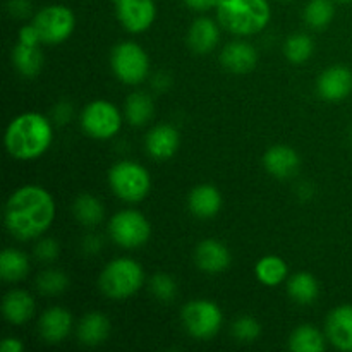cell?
I'll list each match as a JSON object with an SVG mask.
<instances>
[{
    "mask_svg": "<svg viewBox=\"0 0 352 352\" xmlns=\"http://www.w3.org/2000/svg\"><path fill=\"white\" fill-rule=\"evenodd\" d=\"M57 215V205L50 191L38 184L17 188L6 205L7 232L17 241L40 239Z\"/></svg>",
    "mask_w": 352,
    "mask_h": 352,
    "instance_id": "obj_1",
    "label": "cell"
},
{
    "mask_svg": "<svg viewBox=\"0 0 352 352\" xmlns=\"http://www.w3.org/2000/svg\"><path fill=\"white\" fill-rule=\"evenodd\" d=\"M3 143L14 160H36L54 143V127L40 112H23L9 122Z\"/></svg>",
    "mask_w": 352,
    "mask_h": 352,
    "instance_id": "obj_2",
    "label": "cell"
},
{
    "mask_svg": "<svg viewBox=\"0 0 352 352\" xmlns=\"http://www.w3.org/2000/svg\"><path fill=\"white\" fill-rule=\"evenodd\" d=\"M215 10L220 26L236 36L261 33L272 19L268 0H220Z\"/></svg>",
    "mask_w": 352,
    "mask_h": 352,
    "instance_id": "obj_3",
    "label": "cell"
},
{
    "mask_svg": "<svg viewBox=\"0 0 352 352\" xmlns=\"http://www.w3.org/2000/svg\"><path fill=\"white\" fill-rule=\"evenodd\" d=\"M143 284L144 270L133 258H116L105 265L98 278L100 291L112 301L133 298Z\"/></svg>",
    "mask_w": 352,
    "mask_h": 352,
    "instance_id": "obj_4",
    "label": "cell"
},
{
    "mask_svg": "<svg viewBox=\"0 0 352 352\" xmlns=\"http://www.w3.org/2000/svg\"><path fill=\"white\" fill-rule=\"evenodd\" d=\"M107 181H109L113 195L129 205L143 201L151 191L150 172L143 165L133 160H122L113 164L107 175Z\"/></svg>",
    "mask_w": 352,
    "mask_h": 352,
    "instance_id": "obj_5",
    "label": "cell"
},
{
    "mask_svg": "<svg viewBox=\"0 0 352 352\" xmlns=\"http://www.w3.org/2000/svg\"><path fill=\"white\" fill-rule=\"evenodd\" d=\"M110 67L120 82L136 86L150 74V57L136 41H120L110 54Z\"/></svg>",
    "mask_w": 352,
    "mask_h": 352,
    "instance_id": "obj_6",
    "label": "cell"
},
{
    "mask_svg": "<svg viewBox=\"0 0 352 352\" xmlns=\"http://www.w3.org/2000/svg\"><path fill=\"white\" fill-rule=\"evenodd\" d=\"M181 320L186 332L192 339L210 340L222 329L223 315L217 302L208 299H195L182 308Z\"/></svg>",
    "mask_w": 352,
    "mask_h": 352,
    "instance_id": "obj_7",
    "label": "cell"
},
{
    "mask_svg": "<svg viewBox=\"0 0 352 352\" xmlns=\"http://www.w3.org/2000/svg\"><path fill=\"white\" fill-rule=\"evenodd\" d=\"M122 122L120 110L109 100H93L81 112L82 131L93 140H112L120 133Z\"/></svg>",
    "mask_w": 352,
    "mask_h": 352,
    "instance_id": "obj_8",
    "label": "cell"
},
{
    "mask_svg": "<svg viewBox=\"0 0 352 352\" xmlns=\"http://www.w3.org/2000/svg\"><path fill=\"white\" fill-rule=\"evenodd\" d=\"M109 234L117 246L124 250H138L150 241L151 223L138 210H122L110 219Z\"/></svg>",
    "mask_w": 352,
    "mask_h": 352,
    "instance_id": "obj_9",
    "label": "cell"
},
{
    "mask_svg": "<svg viewBox=\"0 0 352 352\" xmlns=\"http://www.w3.org/2000/svg\"><path fill=\"white\" fill-rule=\"evenodd\" d=\"M31 23L40 31L41 43L58 45L72 34L76 28V17L67 6L52 3L38 10Z\"/></svg>",
    "mask_w": 352,
    "mask_h": 352,
    "instance_id": "obj_10",
    "label": "cell"
},
{
    "mask_svg": "<svg viewBox=\"0 0 352 352\" xmlns=\"http://www.w3.org/2000/svg\"><path fill=\"white\" fill-rule=\"evenodd\" d=\"M117 19L129 33H144L157 17L155 0H120L116 3Z\"/></svg>",
    "mask_w": 352,
    "mask_h": 352,
    "instance_id": "obj_11",
    "label": "cell"
},
{
    "mask_svg": "<svg viewBox=\"0 0 352 352\" xmlns=\"http://www.w3.org/2000/svg\"><path fill=\"white\" fill-rule=\"evenodd\" d=\"M195 263L201 272L208 275L223 274L232 263V254L229 248L219 239L199 241L195 250Z\"/></svg>",
    "mask_w": 352,
    "mask_h": 352,
    "instance_id": "obj_12",
    "label": "cell"
},
{
    "mask_svg": "<svg viewBox=\"0 0 352 352\" xmlns=\"http://www.w3.org/2000/svg\"><path fill=\"white\" fill-rule=\"evenodd\" d=\"M316 91L327 102H340L352 93V71L346 65H332L316 79Z\"/></svg>",
    "mask_w": 352,
    "mask_h": 352,
    "instance_id": "obj_13",
    "label": "cell"
},
{
    "mask_svg": "<svg viewBox=\"0 0 352 352\" xmlns=\"http://www.w3.org/2000/svg\"><path fill=\"white\" fill-rule=\"evenodd\" d=\"M74 320L69 309L62 306H52L41 313L38 320V333L47 344H60L71 333Z\"/></svg>",
    "mask_w": 352,
    "mask_h": 352,
    "instance_id": "obj_14",
    "label": "cell"
},
{
    "mask_svg": "<svg viewBox=\"0 0 352 352\" xmlns=\"http://www.w3.org/2000/svg\"><path fill=\"white\" fill-rule=\"evenodd\" d=\"M325 336L336 349L352 352V305H340L329 313Z\"/></svg>",
    "mask_w": 352,
    "mask_h": 352,
    "instance_id": "obj_15",
    "label": "cell"
},
{
    "mask_svg": "<svg viewBox=\"0 0 352 352\" xmlns=\"http://www.w3.org/2000/svg\"><path fill=\"white\" fill-rule=\"evenodd\" d=\"M146 153L155 160H168L181 146V134L172 124H158L144 138Z\"/></svg>",
    "mask_w": 352,
    "mask_h": 352,
    "instance_id": "obj_16",
    "label": "cell"
},
{
    "mask_svg": "<svg viewBox=\"0 0 352 352\" xmlns=\"http://www.w3.org/2000/svg\"><path fill=\"white\" fill-rule=\"evenodd\" d=\"M220 64L232 74H248L258 64V50L244 40L227 43L220 52Z\"/></svg>",
    "mask_w": 352,
    "mask_h": 352,
    "instance_id": "obj_17",
    "label": "cell"
},
{
    "mask_svg": "<svg viewBox=\"0 0 352 352\" xmlns=\"http://www.w3.org/2000/svg\"><path fill=\"white\" fill-rule=\"evenodd\" d=\"M263 167L272 177L275 179H291L301 167V158L294 148L287 144H275L267 150L263 155Z\"/></svg>",
    "mask_w": 352,
    "mask_h": 352,
    "instance_id": "obj_18",
    "label": "cell"
},
{
    "mask_svg": "<svg viewBox=\"0 0 352 352\" xmlns=\"http://www.w3.org/2000/svg\"><path fill=\"white\" fill-rule=\"evenodd\" d=\"M222 192L213 184H198L188 195L189 212L199 220L215 219L222 210Z\"/></svg>",
    "mask_w": 352,
    "mask_h": 352,
    "instance_id": "obj_19",
    "label": "cell"
},
{
    "mask_svg": "<svg viewBox=\"0 0 352 352\" xmlns=\"http://www.w3.org/2000/svg\"><path fill=\"white\" fill-rule=\"evenodd\" d=\"M220 41V23L210 17H198L188 30V47L195 54H212Z\"/></svg>",
    "mask_w": 352,
    "mask_h": 352,
    "instance_id": "obj_20",
    "label": "cell"
},
{
    "mask_svg": "<svg viewBox=\"0 0 352 352\" xmlns=\"http://www.w3.org/2000/svg\"><path fill=\"white\" fill-rule=\"evenodd\" d=\"M36 311V302L33 296L23 289H12L6 294L2 301L3 318L12 325H24L33 318Z\"/></svg>",
    "mask_w": 352,
    "mask_h": 352,
    "instance_id": "obj_21",
    "label": "cell"
},
{
    "mask_svg": "<svg viewBox=\"0 0 352 352\" xmlns=\"http://www.w3.org/2000/svg\"><path fill=\"white\" fill-rule=\"evenodd\" d=\"M110 330H112L110 320L103 313L89 311L79 320L76 327V336L79 342L85 346H100L109 339Z\"/></svg>",
    "mask_w": 352,
    "mask_h": 352,
    "instance_id": "obj_22",
    "label": "cell"
},
{
    "mask_svg": "<svg viewBox=\"0 0 352 352\" xmlns=\"http://www.w3.org/2000/svg\"><path fill=\"white\" fill-rule=\"evenodd\" d=\"M43 62L45 57L40 45L33 47V45H24L17 41L16 47L12 48V64L23 78H36L43 69Z\"/></svg>",
    "mask_w": 352,
    "mask_h": 352,
    "instance_id": "obj_23",
    "label": "cell"
},
{
    "mask_svg": "<svg viewBox=\"0 0 352 352\" xmlns=\"http://www.w3.org/2000/svg\"><path fill=\"white\" fill-rule=\"evenodd\" d=\"M254 275H256L258 282L267 287H277V285L284 284L289 278V265L285 260L275 254H267V256L260 258L254 265Z\"/></svg>",
    "mask_w": 352,
    "mask_h": 352,
    "instance_id": "obj_24",
    "label": "cell"
},
{
    "mask_svg": "<svg viewBox=\"0 0 352 352\" xmlns=\"http://www.w3.org/2000/svg\"><path fill=\"white\" fill-rule=\"evenodd\" d=\"M287 294L298 305H313L320 296V284L315 275L308 272H298L287 278Z\"/></svg>",
    "mask_w": 352,
    "mask_h": 352,
    "instance_id": "obj_25",
    "label": "cell"
},
{
    "mask_svg": "<svg viewBox=\"0 0 352 352\" xmlns=\"http://www.w3.org/2000/svg\"><path fill=\"white\" fill-rule=\"evenodd\" d=\"M327 336L313 325H299L289 337V349L294 352H323L327 349Z\"/></svg>",
    "mask_w": 352,
    "mask_h": 352,
    "instance_id": "obj_26",
    "label": "cell"
},
{
    "mask_svg": "<svg viewBox=\"0 0 352 352\" xmlns=\"http://www.w3.org/2000/svg\"><path fill=\"white\" fill-rule=\"evenodd\" d=\"M30 274V258L26 253L7 248L0 254V277L6 282H19Z\"/></svg>",
    "mask_w": 352,
    "mask_h": 352,
    "instance_id": "obj_27",
    "label": "cell"
},
{
    "mask_svg": "<svg viewBox=\"0 0 352 352\" xmlns=\"http://www.w3.org/2000/svg\"><path fill=\"white\" fill-rule=\"evenodd\" d=\"M155 113L153 100L148 93L134 91L127 96L126 105H124V116L131 126H144L151 120Z\"/></svg>",
    "mask_w": 352,
    "mask_h": 352,
    "instance_id": "obj_28",
    "label": "cell"
},
{
    "mask_svg": "<svg viewBox=\"0 0 352 352\" xmlns=\"http://www.w3.org/2000/svg\"><path fill=\"white\" fill-rule=\"evenodd\" d=\"M72 213H74L76 220H78L81 226L86 227H95L105 217V208H103L102 201H100L96 196L88 195H79L74 199V205H72Z\"/></svg>",
    "mask_w": 352,
    "mask_h": 352,
    "instance_id": "obj_29",
    "label": "cell"
},
{
    "mask_svg": "<svg viewBox=\"0 0 352 352\" xmlns=\"http://www.w3.org/2000/svg\"><path fill=\"white\" fill-rule=\"evenodd\" d=\"M284 55L291 64L301 65L311 58L313 52H315V41L309 34L306 33H294L287 36L284 41Z\"/></svg>",
    "mask_w": 352,
    "mask_h": 352,
    "instance_id": "obj_30",
    "label": "cell"
},
{
    "mask_svg": "<svg viewBox=\"0 0 352 352\" xmlns=\"http://www.w3.org/2000/svg\"><path fill=\"white\" fill-rule=\"evenodd\" d=\"M336 16L333 0H309L305 7V23L311 30H325Z\"/></svg>",
    "mask_w": 352,
    "mask_h": 352,
    "instance_id": "obj_31",
    "label": "cell"
},
{
    "mask_svg": "<svg viewBox=\"0 0 352 352\" xmlns=\"http://www.w3.org/2000/svg\"><path fill=\"white\" fill-rule=\"evenodd\" d=\"M69 287V277L62 270L48 268L43 270L36 278V289L45 296L62 294Z\"/></svg>",
    "mask_w": 352,
    "mask_h": 352,
    "instance_id": "obj_32",
    "label": "cell"
},
{
    "mask_svg": "<svg viewBox=\"0 0 352 352\" xmlns=\"http://www.w3.org/2000/svg\"><path fill=\"white\" fill-rule=\"evenodd\" d=\"M150 292L162 302H172L177 298L179 285L172 275L158 272L150 278Z\"/></svg>",
    "mask_w": 352,
    "mask_h": 352,
    "instance_id": "obj_33",
    "label": "cell"
},
{
    "mask_svg": "<svg viewBox=\"0 0 352 352\" xmlns=\"http://www.w3.org/2000/svg\"><path fill=\"white\" fill-rule=\"evenodd\" d=\"M230 332H232L234 339L239 340V342H254L261 336V323L253 316H239L232 323Z\"/></svg>",
    "mask_w": 352,
    "mask_h": 352,
    "instance_id": "obj_34",
    "label": "cell"
},
{
    "mask_svg": "<svg viewBox=\"0 0 352 352\" xmlns=\"http://www.w3.org/2000/svg\"><path fill=\"white\" fill-rule=\"evenodd\" d=\"M34 256L43 263H52L58 258V244L54 239H41L34 246Z\"/></svg>",
    "mask_w": 352,
    "mask_h": 352,
    "instance_id": "obj_35",
    "label": "cell"
},
{
    "mask_svg": "<svg viewBox=\"0 0 352 352\" xmlns=\"http://www.w3.org/2000/svg\"><path fill=\"white\" fill-rule=\"evenodd\" d=\"M19 43L33 45V47H36V45L41 43L40 31H38V28L34 26L33 23L24 24V26H21V30H19Z\"/></svg>",
    "mask_w": 352,
    "mask_h": 352,
    "instance_id": "obj_36",
    "label": "cell"
},
{
    "mask_svg": "<svg viewBox=\"0 0 352 352\" xmlns=\"http://www.w3.org/2000/svg\"><path fill=\"white\" fill-rule=\"evenodd\" d=\"M7 10L14 17H26L31 12L30 0H7Z\"/></svg>",
    "mask_w": 352,
    "mask_h": 352,
    "instance_id": "obj_37",
    "label": "cell"
},
{
    "mask_svg": "<svg viewBox=\"0 0 352 352\" xmlns=\"http://www.w3.org/2000/svg\"><path fill=\"white\" fill-rule=\"evenodd\" d=\"M186 7H189L191 10L196 12H206L210 9H217L220 3V0H182Z\"/></svg>",
    "mask_w": 352,
    "mask_h": 352,
    "instance_id": "obj_38",
    "label": "cell"
},
{
    "mask_svg": "<svg viewBox=\"0 0 352 352\" xmlns=\"http://www.w3.org/2000/svg\"><path fill=\"white\" fill-rule=\"evenodd\" d=\"M82 250L88 254L98 253V251L102 250V239H100V236H96V234L86 236L85 241H82Z\"/></svg>",
    "mask_w": 352,
    "mask_h": 352,
    "instance_id": "obj_39",
    "label": "cell"
},
{
    "mask_svg": "<svg viewBox=\"0 0 352 352\" xmlns=\"http://www.w3.org/2000/svg\"><path fill=\"white\" fill-rule=\"evenodd\" d=\"M0 349H2V352H23L24 344L19 339H16V337H7L0 344Z\"/></svg>",
    "mask_w": 352,
    "mask_h": 352,
    "instance_id": "obj_40",
    "label": "cell"
},
{
    "mask_svg": "<svg viewBox=\"0 0 352 352\" xmlns=\"http://www.w3.org/2000/svg\"><path fill=\"white\" fill-rule=\"evenodd\" d=\"M153 88L157 91H165L168 88V76L165 74H157L153 78Z\"/></svg>",
    "mask_w": 352,
    "mask_h": 352,
    "instance_id": "obj_41",
    "label": "cell"
},
{
    "mask_svg": "<svg viewBox=\"0 0 352 352\" xmlns=\"http://www.w3.org/2000/svg\"><path fill=\"white\" fill-rule=\"evenodd\" d=\"M333 2H342V3H349L352 0H333Z\"/></svg>",
    "mask_w": 352,
    "mask_h": 352,
    "instance_id": "obj_42",
    "label": "cell"
},
{
    "mask_svg": "<svg viewBox=\"0 0 352 352\" xmlns=\"http://www.w3.org/2000/svg\"><path fill=\"white\" fill-rule=\"evenodd\" d=\"M112 2H113V3H117V2H120V0H112Z\"/></svg>",
    "mask_w": 352,
    "mask_h": 352,
    "instance_id": "obj_43",
    "label": "cell"
},
{
    "mask_svg": "<svg viewBox=\"0 0 352 352\" xmlns=\"http://www.w3.org/2000/svg\"><path fill=\"white\" fill-rule=\"evenodd\" d=\"M280 2H289V0H280Z\"/></svg>",
    "mask_w": 352,
    "mask_h": 352,
    "instance_id": "obj_44",
    "label": "cell"
}]
</instances>
